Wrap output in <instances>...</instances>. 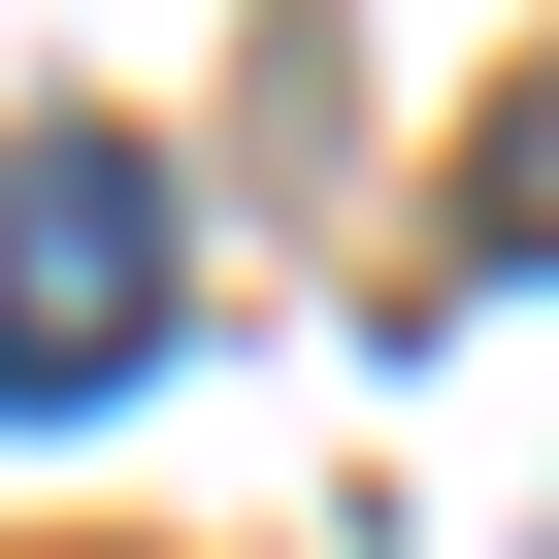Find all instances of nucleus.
Returning <instances> with one entry per match:
<instances>
[{
	"label": "nucleus",
	"instance_id": "nucleus-1",
	"mask_svg": "<svg viewBox=\"0 0 559 559\" xmlns=\"http://www.w3.org/2000/svg\"><path fill=\"white\" fill-rule=\"evenodd\" d=\"M132 362H165V165L0 132V395H132Z\"/></svg>",
	"mask_w": 559,
	"mask_h": 559
},
{
	"label": "nucleus",
	"instance_id": "nucleus-2",
	"mask_svg": "<svg viewBox=\"0 0 559 559\" xmlns=\"http://www.w3.org/2000/svg\"><path fill=\"white\" fill-rule=\"evenodd\" d=\"M461 263H559V67H526V99L461 132Z\"/></svg>",
	"mask_w": 559,
	"mask_h": 559
}]
</instances>
